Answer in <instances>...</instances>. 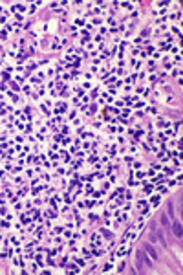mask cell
I'll return each mask as SVG.
<instances>
[{
    "instance_id": "1",
    "label": "cell",
    "mask_w": 183,
    "mask_h": 275,
    "mask_svg": "<svg viewBox=\"0 0 183 275\" xmlns=\"http://www.w3.org/2000/svg\"><path fill=\"white\" fill-rule=\"evenodd\" d=\"M145 249L148 251V255H150V257H152L154 261H157V257H159V255H157V251H156L154 248H152V244H147V246H145Z\"/></svg>"
},
{
    "instance_id": "2",
    "label": "cell",
    "mask_w": 183,
    "mask_h": 275,
    "mask_svg": "<svg viewBox=\"0 0 183 275\" xmlns=\"http://www.w3.org/2000/svg\"><path fill=\"white\" fill-rule=\"evenodd\" d=\"M172 231L176 233L178 239H181V226H179V222H174V224H172Z\"/></svg>"
},
{
    "instance_id": "3",
    "label": "cell",
    "mask_w": 183,
    "mask_h": 275,
    "mask_svg": "<svg viewBox=\"0 0 183 275\" xmlns=\"http://www.w3.org/2000/svg\"><path fill=\"white\" fill-rule=\"evenodd\" d=\"M137 257H139V253H137ZM139 259H141V257H139ZM145 262H147V268H150V266H152V262H150L148 259H145Z\"/></svg>"
}]
</instances>
